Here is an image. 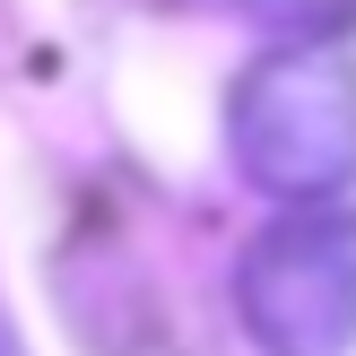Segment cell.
Wrapping results in <instances>:
<instances>
[{
    "mask_svg": "<svg viewBox=\"0 0 356 356\" xmlns=\"http://www.w3.org/2000/svg\"><path fill=\"white\" fill-rule=\"evenodd\" d=\"M235 9L278 44H348L356 35V0H235Z\"/></svg>",
    "mask_w": 356,
    "mask_h": 356,
    "instance_id": "3",
    "label": "cell"
},
{
    "mask_svg": "<svg viewBox=\"0 0 356 356\" xmlns=\"http://www.w3.org/2000/svg\"><path fill=\"white\" fill-rule=\"evenodd\" d=\"M235 322L261 356L356 348V209H296L235 261Z\"/></svg>",
    "mask_w": 356,
    "mask_h": 356,
    "instance_id": "2",
    "label": "cell"
},
{
    "mask_svg": "<svg viewBox=\"0 0 356 356\" xmlns=\"http://www.w3.org/2000/svg\"><path fill=\"white\" fill-rule=\"evenodd\" d=\"M226 156L287 209H330L356 183V52L270 44L226 87Z\"/></svg>",
    "mask_w": 356,
    "mask_h": 356,
    "instance_id": "1",
    "label": "cell"
}]
</instances>
